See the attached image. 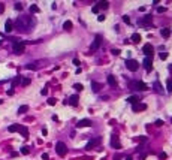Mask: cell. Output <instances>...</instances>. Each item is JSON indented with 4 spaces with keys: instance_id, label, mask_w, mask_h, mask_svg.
<instances>
[{
    "instance_id": "cell-20",
    "label": "cell",
    "mask_w": 172,
    "mask_h": 160,
    "mask_svg": "<svg viewBox=\"0 0 172 160\" xmlns=\"http://www.w3.org/2000/svg\"><path fill=\"white\" fill-rule=\"evenodd\" d=\"M91 88H93V91H94V93H97V91L100 90V84H97V82H94V81H93V82H91Z\"/></svg>"
},
{
    "instance_id": "cell-40",
    "label": "cell",
    "mask_w": 172,
    "mask_h": 160,
    "mask_svg": "<svg viewBox=\"0 0 172 160\" xmlns=\"http://www.w3.org/2000/svg\"><path fill=\"white\" fill-rule=\"evenodd\" d=\"M120 52H121L120 49H112V54H114V56H118V54H120Z\"/></svg>"
},
{
    "instance_id": "cell-5",
    "label": "cell",
    "mask_w": 172,
    "mask_h": 160,
    "mask_svg": "<svg viewBox=\"0 0 172 160\" xmlns=\"http://www.w3.org/2000/svg\"><path fill=\"white\" fill-rule=\"evenodd\" d=\"M100 141H102V138L100 136H97V138H94V139H91L88 144L85 145V150H91V148H94L96 145H99L100 144Z\"/></svg>"
},
{
    "instance_id": "cell-15",
    "label": "cell",
    "mask_w": 172,
    "mask_h": 160,
    "mask_svg": "<svg viewBox=\"0 0 172 160\" xmlns=\"http://www.w3.org/2000/svg\"><path fill=\"white\" fill-rule=\"evenodd\" d=\"M132 109L135 111V112H136V111H139V109H141V111H144V109H147V105H145V103H136V105H133V108H132Z\"/></svg>"
},
{
    "instance_id": "cell-6",
    "label": "cell",
    "mask_w": 172,
    "mask_h": 160,
    "mask_svg": "<svg viewBox=\"0 0 172 160\" xmlns=\"http://www.w3.org/2000/svg\"><path fill=\"white\" fill-rule=\"evenodd\" d=\"M132 85H133V88H135V90H141V91H145V90H148V87H147V84H145V82H142V81H138V82H133Z\"/></svg>"
},
{
    "instance_id": "cell-34",
    "label": "cell",
    "mask_w": 172,
    "mask_h": 160,
    "mask_svg": "<svg viewBox=\"0 0 172 160\" xmlns=\"http://www.w3.org/2000/svg\"><path fill=\"white\" fill-rule=\"evenodd\" d=\"M15 9H16V11H21V9H23V5H21V3H15Z\"/></svg>"
},
{
    "instance_id": "cell-42",
    "label": "cell",
    "mask_w": 172,
    "mask_h": 160,
    "mask_svg": "<svg viewBox=\"0 0 172 160\" xmlns=\"http://www.w3.org/2000/svg\"><path fill=\"white\" fill-rule=\"evenodd\" d=\"M48 159H49V156H48L47 153H44V154H42V160H48Z\"/></svg>"
},
{
    "instance_id": "cell-33",
    "label": "cell",
    "mask_w": 172,
    "mask_h": 160,
    "mask_svg": "<svg viewBox=\"0 0 172 160\" xmlns=\"http://www.w3.org/2000/svg\"><path fill=\"white\" fill-rule=\"evenodd\" d=\"M159 57H160L162 60H165V58H168V52H160V54H159Z\"/></svg>"
},
{
    "instance_id": "cell-29",
    "label": "cell",
    "mask_w": 172,
    "mask_h": 160,
    "mask_svg": "<svg viewBox=\"0 0 172 160\" xmlns=\"http://www.w3.org/2000/svg\"><path fill=\"white\" fill-rule=\"evenodd\" d=\"M21 84H23L24 87L29 85V84H30V78H23V79H21Z\"/></svg>"
},
{
    "instance_id": "cell-45",
    "label": "cell",
    "mask_w": 172,
    "mask_h": 160,
    "mask_svg": "<svg viewBox=\"0 0 172 160\" xmlns=\"http://www.w3.org/2000/svg\"><path fill=\"white\" fill-rule=\"evenodd\" d=\"M73 64H75V66H79L81 63H79V60H78V58H73Z\"/></svg>"
},
{
    "instance_id": "cell-11",
    "label": "cell",
    "mask_w": 172,
    "mask_h": 160,
    "mask_svg": "<svg viewBox=\"0 0 172 160\" xmlns=\"http://www.w3.org/2000/svg\"><path fill=\"white\" fill-rule=\"evenodd\" d=\"M100 42H102V36H100V34H97L96 39H94V42H93V45H91V51L97 49V48L100 46Z\"/></svg>"
},
{
    "instance_id": "cell-1",
    "label": "cell",
    "mask_w": 172,
    "mask_h": 160,
    "mask_svg": "<svg viewBox=\"0 0 172 160\" xmlns=\"http://www.w3.org/2000/svg\"><path fill=\"white\" fill-rule=\"evenodd\" d=\"M34 26V20H31V16H18L15 21V27L20 31H29Z\"/></svg>"
},
{
    "instance_id": "cell-41",
    "label": "cell",
    "mask_w": 172,
    "mask_h": 160,
    "mask_svg": "<svg viewBox=\"0 0 172 160\" xmlns=\"http://www.w3.org/2000/svg\"><path fill=\"white\" fill-rule=\"evenodd\" d=\"M159 157H160V159H166V157H168V154H166V153H160V154H159Z\"/></svg>"
},
{
    "instance_id": "cell-12",
    "label": "cell",
    "mask_w": 172,
    "mask_h": 160,
    "mask_svg": "<svg viewBox=\"0 0 172 160\" xmlns=\"http://www.w3.org/2000/svg\"><path fill=\"white\" fill-rule=\"evenodd\" d=\"M14 30V21L12 20H8L6 23H5V31L6 33H11Z\"/></svg>"
},
{
    "instance_id": "cell-18",
    "label": "cell",
    "mask_w": 172,
    "mask_h": 160,
    "mask_svg": "<svg viewBox=\"0 0 172 160\" xmlns=\"http://www.w3.org/2000/svg\"><path fill=\"white\" fill-rule=\"evenodd\" d=\"M130 39H132V42H135V44H138V42L141 41V34H139V33H133Z\"/></svg>"
},
{
    "instance_id": "cell-48",
    "label": "cell",
    "mask_w": 172,
    "mask_h": 160,
    "mask_svg": "<svg viewBox=\"0 0 172 160\" xmlns=\"http://www.w3.org/2000/svg\"><path fill=\"white\" fill-rule=\"evenodd\" d=\"M3 11H5V5H3V3H0V14H2Z\"/></svg>"
},
{
    "instance_id": "cell-38",
    "label": "cell",
    "mask_w": 172,
    "mask_h": 160,
    "mask_svg": "<svg viewBox=\"0 0 172 160\" xmlns=\"http://www.w3.org/2000/svg\"><path fill=\"white\" fill-rule=\"evenodd\" d=\"M139 141H141V142H147L148 138H147V136H139Z\"/></svg>"
},
{
    "instance_id": "cell-14",
    "label": "cell",
    "mask_w": 172,
    "mask_h": 160,
    "mask_svg": "<svg viewBox=\"0 0 172 160\" xmlns=\"http://www.w3.org/2000/svg\"><path fill=\"white\" fill-rule=\"evenodd\" d=\"M153 87H154V90L159 93V94H162L163 93V87H162V84H160V81H156L154 84H153Z\"/></svg>"
},
{
    "instance_id": "cell-25",
    "label": "cell",
    "mask_w": 172,
    "mask_h": 160,
    "mask_svg": "<svg viewBox=\"0 0 172 160\" xmlns=\"http://www.w3.org/2000/svg\"><path fill=\"white\" fill-rule=\"evenodd\" d=\"M20 81H21V76H16V78H14V79H12V88H15L18 84H20Z\"/></svg>"
},
{
    "instance_id": "cell-13",
    "label": "cell",
    "mask_w": 172,
    "mask_h": 160,
    "mask_svg": "<svg viewBox=\"0 0 172 160\" xmlns=\"http://www.w3.org/2000/svg\"><path fill=\"white\" fill-rule=\"evenodd\" d=\"M78 100H79V97L76 96V94H73V96H70V97H69L67 103H69V105H72V106H76V105H78Z\"/></svg>"
},
{
    "instance_id": "cell-30",
    "label": "cell",
    "mask_w": 172,
    "mask_h": 160,
    "mask_svg": "<svg viewBox=\"0 0 172 160\" xmlns=\"http://www.w3.org/2000/svg\"><path fill=\"white\" fill-rule=\"evenodd\" d=\"M73 88H75L76 91H81L84 87H82V84H75V85H73Z\"/></svg>"
},
{
    "instance_id": "cell-32",
    "label": "cell",
    "mask_w": 172,
    "mask_h": 160,
    "mask_svg": "<svg viewBox=\"0 0 172 160\" xmlns=\"http://www.w3.org/2000/svg\"><path fill=\"white\" fill-rule=\"evenodd\" d=\"M29 153H30L29 147H23V148H21V154H29Z\"/></svg>"
},
{
    "instance_id": "cell-35",
    "label": "cell",
    "mask_w": 172,
    "mask_h": 160,
    "mask_svg": "<svg viewBox=\"0 0 172 160\" xmlns=\"http://www.w3.org/2000/svg\"><path fill=\"white\" fill-rule=\"evenodd\" d=\"M123 21H124L126 24H129V23H130V18H129L127 15H124V16H123Z\"/></svg>"
},
{
    "instance_id": "cell-4",
    "label": "cell",
    "mask_w": 172,
    "mask_h": 160,
    "mask_svg": "<svg viewBox=\"0 0 172 160\" xmlns=\"http://www.w3.org/2000/svg\"><path fill=\"white\" fill-rule=\"evenodd\" d=\"M126 67L129 70H132V72H136V70L139 69V63L136 60H133V58H127L126 60Z\"/></svg>"
},
{
    "instance_id": "cell-52",
    "label": "cell",
    "mask_w": 172,
    "mask_h": 160,
    "mask_svg": "<svg viewBox=\"0 0 172 160\" xmlns=\"http://www.w3.org/2000/svg\"><path fill=\"white\" fill-rule=\"evenodd\" d=\"M171 121H172V118H171Z\"/></svg>"
},
{
    "instance_id": "cell-10",
    "label": "cell",
    "mask_w": 172,
    "mask_h": 160,
    "mask_svg": "<svg viewBox=\"0 0 172 160\" xmlns=\"http://www.w3.org/2000/svg\"><path fill=\"white\" fill-rule=\"evenodd\" d=\"M88 126H91V121L88 120V118H84V120H79L78 123H76V127H88Z\"/></svg>"
},
{
    "instance_id": "cell-50",
    "label": "cell",
    "mask_w": 172,
    "mask_h": 160,
    "mask_svg": "<svg viewBox=\"0 0 172 160\" xmlns=\"http://www.w3.org/2000/svg\"><path fill=\"white\" fill-rule=\"evenodd\" d=\"M126 160H133V159H132V156H127V157H126Z\"/></svg>"
},
{
    "instance_id": "cell-9",
    "label": "cell",
    "mask_w": 172,
    "mask_h": 160,
    "mask_svg": "<svg viewBox=\"0 0 172 160\" xmlns=\"http://www.w3.org/2000/svg\"><path fill=\"white\" fill-rule=\"evenodd\" d=\"M111 145L114 148H117V150H121V144H120V141H118V138L115 135H112V138H111Z\"/></svg>"
},
{
    "instance_id": "cell-36",
    "label": "cell",
    "mask_w": 172,
    "mask_h": 160,
    "mask_svg": "<svg viewBox=\"0 0 172 160\" xmlns=\"http://www.w3.org/2000/svg\"><path fill=\"white\" fill-rule=\"evenodd\" d=\"M48 105H51V106H52V105H55V99H52V97H51V99H48Z\"/></svg>"
},
{
    "instance_id": "cell-28",
    "label": "cell",
    "mask_w": 172,
    "mask_h": 160,
    "mask_svg": "<svg viewBox=\"0 0 172 160\" xmlns=\"http://www.w3.org/2000/svg\"><path fill=\"white\" fill-rule=\"evenodd\" d=\"M97 8H99V9H106V8H108V2H100V3L97 5Z\"/></svg>"
},
{
    "instance_id": "cell-37",
    "label": "cell",
    "mask_w": 172,
    "mask_h": 160,
    "mask_svg": "<svg viewBox=\"0 0 172 160\" xmlns=\"http://www.w3.org/2000/svg\"><path fill=\"white\" fill-rule=\"evenodd\" d=\"M157 12H159V14H162V12H166V8H162V6H160V8H157Z\"/></svg>"
},
{
    "instance_id": "cell-24",
    "label": "cell",
    "mask_w": 172,
    "mask_h": 160,
    "mask_svg": "<svg viewBox=\"0 0 172 160\" xmlns=\"http://www.w3.org/2000/svg\"><path fill=\"white\" fill-rule=\"evenodd\" d=\"M63 29L64 30H72V21H64L63 23Z\"/></svg>"
},
{
    "instance_id": "cell-46",
    "label": "cell",
    "mask_w": 172,
    "mask_h": 160,
    "mask_svg": "<svg viewBox=\"0 0 172 160\" xmlns=\"http://www.w3.org/2000/svg\"><path fill=\"white\" fill-rule=\"evenodd\" d=\"M156 126H163V121H162V120H157V121H156Z\"/></svg>"
},
{
    "instance_id": "cell-31",
    "label": "cell",
    "mask_w": 172,
    "mask_h": 160,
    "mask_svg": "<svg viewBox=\"0 0 172 160\" xmlns=\"http://www.w3.org/2000/svg\"><path fill=\"white\" fill-rule=\"evenodd\" d=\"M36 67H37V66H36V64H31V63L26 66V69H30V70H36Z\"/></svg>"
},
{
    "instance_id": "cell-3",
    "label": "cell",
    "mask_w": 172,
    "mask_h": 160,
    "mask_svg": "<svg viewBox=\"0 0 172 160\" xmlns=\"http://www.w3.org/2000/svg\"><path fill=\"white\" fill-rule=\"evenodd\" d=\"M12 49H14L15 54H23L24 49H26V44H24V42H20V41H16V42H14Z\"/></svg>"
},
{
    "instance_id": "cell-43",
    "label": "cell",
    "mask_w": 172,
    "mask_h": 160,
    "mask_svg": "<svg viewBox=\"0 0 172 160\" xmlns=\"http://www.w3.org/2000/svg\"><path fill=\"white\" fill-rule=\"evenodd\" d=\"M145 159H147V154H145V153H142V154L139 156V160H145Z\"/></svg>"
},
{
    "instance_id": "cell-22",
    "label": "cell",
    "mask_w": 172,
    "mask_h": 160,
    "mask_svg": "<svg viewBox=\"0 0 172 160\" xmlns=\"http://www.w3.org/2000/svg\"><path fill=\"white\" fill-rule=\"evenodd\" d=\"M139 99L136 97V96H130V97H127V102L129 103H132V105H136V102H138Z\"/></svg>"
},
{
    "instance_id": "cell-44",
    "label": "cell",
    "mask_w": 172,
    "mask_h": 160,
    "mask_svg": "<svg viewBox=\"0 0 172 160\" xmlns=\"http://www.w3.org/2000/svg\"><path fill=\"white\" fill-rule=\"evenodd\" d=\"M97 21H100V23L105 21V16H103V15H99V16H97Z\"/></svg>"
},
{
    "instance_id": "cell-27",
    "label": "cell",
    "mask_w": 172,
    "mask_h": 160,
    "mask_svg": "<svg viewBox=\"0 0 172 160\" xmlns=\"http://www.w3.org/2000/svg\"><path fill=\"white\" fill-rule=\"evenodd\" d=\"M166 88H168L169 93H172V79H168V82H166Z\"/></svg>"
},
{
    "instance_id": "cell-19",
    "label": "cell",
    "mask_w": 172,
    "mask_h": 160,
    "mask_svg": "<svg viewBox=\"0 0 172 160\" xmlns=\"http://www.w3.org/2000/svg\"><path fill=\"white\" fill-rule=\"evenodd\" d=\"M29 111V106L27 105H21L20 108H18V114H26Z\"/></svg>"
},
{
    "instance_id": "cell-7",
    "label": "cell",
    "mask_w": 172,
    "mask_h": 160,
    "mask_svg": "<svg viewBox=\"0 0 172 160\" xmlns=\"http://www.w3.org/2000/svg\"><path fill=\"white\" fill-rule=\"evenodd\" d=\"M142 52L145 54V57H153V46L151 44H145L142 48Z\"/></svg>"
},
{
    "instance_id": "cell-49",
    "label": "cell",
    "mask_w": 172,
    "mask_h": 160,
    "mask_svg": "<svg viewBox=\"0 0 172 160\" xmlns=\"http://www.w3.org/2000/svg\"><path fill=\"white\" fill-rule=\"evenodd\" d=\"M47 133H48V130H47V129H42V135H44V136H45V135H47Z\"/></svg>"
},
{
    "instance_id": "cell-8",
    "label": "cell",
    "mask_w": 172,
    "mask_h": 160,
    "mask_svg": "<svg viewBox=\"0 0 172 160\" xmlns=\"http://www.w3.org/2000/svg\"><path fill=\"white\" fill-rule=\"evenodd\" d=\"M144 67L147 69V72H151V69H153V57H145Z\"/></svg>"
},
{
    "instance_id": "cell-26",
    "label": "cell",
    "mask_w": 172,
    "mask_h": 160,
    "mask_svg": "<svg viewBox=\"0 0 172 160\" xmlns=\"http://www.w3.org/2000/svg\"><path fill=\"white\" fill-rule=\"evenodd\" d=\"M30 12L31 14H37V12H39V6H37V5H31L30 6Z\"/></svg>"
},
{
    "instance_id": "cell-16",
    "label": "cell",
    "mask_w": 172,
    "mask_h": 160,
    "mask_svg": "<svg viewBox=\"0 0 172 160\" xmlns=\"http://www.w3.org/2000/svg\"><path fill=\"white\" fill-rule=\"evenodd\" d=\"M18 132H20L24 138H29V130H27L26 126H20V127H18Z\"/></svg>"
},
{
    "instance_id": "cell-23",
    "label": "cell",
    "mask_w": 172,
    "mask_h": 160,
    "mask_svg": "<svg viewBox=\"0 0 172 160\" xmlns=\"http://www.w3.org/2000/svg\"><path fill=\"white\" fill-rule=\"evenodd\" d=\"M18 124H12V126H9L8 127V132H11V133H14V132H18Z\"/></svg>"
},
{
    "instance_id": "cell-17",
    "label": "cell",
    "mask_w": 172,
    "mask_h": 160,
    "mask_svg": "<svg viewBox=\"0 0 172 160\" xmlns=\"http://www.w3.org/2000/svg\"><path fill=\"white\" fill-rule=\"evenodd\" d=\"M108 84L111 87H115L117 85V81H115V76H114V75H108Z\"/></svg>"
},
{
    "instance_id": "cell-39",
    "label": "cell",
    "mask_w": 172,
    "mask_h": 160,
    "mask_svg": "<svg viewBox=\"0 0 172 160\" xmlns=\"http://www.w3.org/2000/svg\"><path fill=\"white\" fill-rule=\"evenodd\" d=\"M91 11H93L94 14H99V11H100V9H99L97 6H93V9H91Z\"/></svg>"
},
{
    "instance_id": "cell-47",
    "label": "cell",
    "mask_w": 172,
    "mask_h": 160,
    "mask_svg": "<svg viewBox=\"0 0 172 160\" xmlns=\"http://www.w3.org/2000/svg\"><path fill=\"white\" fill-rule=\"evenodd\" d=\"M41 93H42L44 96H47V94H48V90H47V88H42V91H41Z\"/></svg>"
},
{
    "instance_id": "cell-2",
    "label": "cell",
    "mask_w": 172,
    "mask_h": 160,
    "mask_svg": "<svg viewBox=\"0 0 172 160\" xmlns=\"http://www.w3.org/2000/svg\"><path fill=\"white\" fill-rule=\"evenodd\" d=\"M55 151H57V154H59L60 157H64L66 153H67L66 144H64V142H57V144H55Z\"/></svg>"
},
{
    "instance_id": "cell-21",
    "label": "cell",
    "mask_w": 172,
    "mask_h": 160,
    "mask_svg": "<svg viewBox=\"0 0 172 160\" xmlns=\"http://www.w3.org/2000/svg\"><path fill=\"white\" fill-rule=\"evenodd\" d=\"M160 33H162L163 38H169V36H171V30H169V29H162Z\"/></svg>"
},
{
    "instance_id": "cell-51",
    "label": "cell",
    "mask_w": 172,
    "mask_h": 160,
    "mask_svg": "<svg viewBox=\"0 0 172 160\" xmlns=\"http://www.w3.org/2000/svg\"><path fill=\"white\" fill-rule=\"evenodd\" d=\"M2 44H3V41H0V45H2Z\"/></svg>"
}]
</instances>
